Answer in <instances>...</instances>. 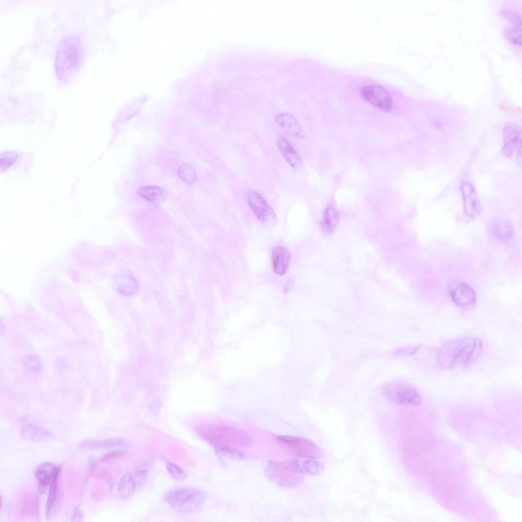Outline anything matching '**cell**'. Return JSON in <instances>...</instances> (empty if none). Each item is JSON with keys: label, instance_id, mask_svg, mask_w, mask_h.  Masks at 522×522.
<instances>
[{"label": "cell", "instance_id": "cell-1", "mask_svg": "<svg viewBox=\"0 0 522 522\" xmlns=\"http://www.w3.org/2000/svg\"><path fill=\"white\" fill-rule=\"evenodd\" d=\"M482 351L481 342L473 337L463 336L450 340L438 349L437 359L443 369L466 366L472 363Z\"/></svg>", "mask_w": 522, "mask_h": 522}, {"label": "cell", "instance_id": "cell-2", "mask_svg": "<svg viewBox=\"0 0 522 522\" xmlns=\"http://www.w3.org/2000/svg\"><path fill=\"white\" fill-rule=\"evenodd\" d=\"M82 42L77 34L64 37L57 47L55 68L60 81H67L79 69L83 57Z\"/></svg>", "mask_w": 522, "mask_h": 522}, {"label": "cell", "instance_id": "cell-3", "mask_svg": "<svg viewBox=\"0 0 522 522\" xmlns=\"http://www.w3.org/2000/svg\"><path fill=\"white\" fill-rule=\"evenodd\" d=\"M197 433L216 450L247 446L251 439L246 432L231 427L204 425L197 428Z\"/></svg>", "mask_w": 522, "mask_h": 522}, {"label": "cell", "instance_id": "cell-4", "mask_svg": "<svg viewBox=\"0 0 522 522\" xmlns=\"http://www.w3.org/2000/svg\"><path fill=\"white\" fill-rule=\"evenodd\" d=\"M164 499L175 511L189 513L197 511L202 506L205 495L198 488L181 487L168 491Z\"/></svg>", "mask_w": 522, "mask_h": 522}, {"label": "cell", "instance_id": "cell-5", "mask_svg": "<svg viewBox=\"0 0 522 522\" xmlns=\"http://www.w3.org/2000/svg\"><path fill=\"white\" fill-rule=\"evenodd\" d=\"M266 473L272 481L285 487L298 485L304 477L300 465L294 460L271 461L267 466Z\"/></svg>", "mask_w": 522, "mask_h": 522}, {"label": "cell", "instance_id": "cell-6", "mask_svg": "<svg viewBox=\"0 0 522 522\" xmlns=\"http://www.w3.org/2000/svg\"><path fill=\"white\" fill-rule=\"evenodd\" d=\"M385 397L397 404H411L417 405L421 399L416 390L410 385L400 383H390L383 389Z\"/></svg>", "mask_w": 522, "mask_h": 522}, {"label": "cell", "instance_id": "cell-7", "mask_svg": "<svg viewBox=\"0 0 522 522\" xmlns=\"http://www.w3.org/2000/svg\"><path fill=\"white\" fill-rule=\"evenodd\" d=\"M278 439L299 457L317 459L320 456V451L316 445L305 438L280 435L278 436Z\"/></svg>", "mask_w": 522, "mask_h": 522}, {"label": "cell", "instance_id": "cell-8", "mask_svg": "<svg viewBox=\"0 0 522 522\" xmlns=\"http://www.w3.org/2000/svg\"><path fill=\"white\" fill-rule=\"evenodd\" d=\"M361 94L368 102L385 112L392 109V98L389 93L380 85H372L363 87Z\"/></svg>", "mask_w": 522, "mask_h": 522}, {"label": "cell", "instance_id": "cell-9", "mask_svg": "<svg viewBox=\"0 0 522 522\" xmlns=\"http://www.w3.org/2000/svg\"><path fill=\"white\" fill-rule=\"evenodd\" d=\"M448 290L452 300L460 306H471L476 302V296L474 290L464 282L452 281L449 284Z\"/></svg>", "mask_w": 522, "mask_h": 522}, {"label": "cell", "instance_id": "cell-10", "mask_svg": "<svg viewBox=\"0 0 522 522\" xmlns=\"http://www.w3.org/2000/svg\"><path fill=\"white\" fill-rule=\"evenodd\" d=\"M503 135V153L505 156L509 157L521 146V130L518 125L508 123L504 127Z\"/></svg>", "mask_w": 522, "mask_h": 522}, {"label": "cell", "instance_id": "cell-11", "mask_svg": "<svg viewBox=\"0 0 522 522\" xmlns=\"http://www.w3.org/2000/svg\"><path fill=\"white\" fill-rule=\"evenodd\" d=\"M460 189L465 214L471 218L477 216L480 212L481 207L474 186L469 182L464 181L461 184Z\"/></svg>", "mask_w": 522, "mask_h": 522}, {"label": "cell", "instance_id": "cell-12", "mask_svg": "<svg viewBox=\"0 0 522 522\" xmlns=\"http://www.w3.org/2000/svg\"><path fill=\"white\" fill-rule=\"evenodd\" d=\"M247 201L250 207L256 217L262 222H266L274 216L272 208L263 197L258 192L250 190L247 193Z\"/></svg>", "mask_w": 522, "mask_h": 522}, {"label": "cell", "instance_id": "cell-13", "mask_svg": "<svg viewBox=\"0 0 522 522\" xmlns=\"http://www.w3.org/2000/svg\"><path fill=\"white\" fill-rule=\"evenodd\" d=\"M60 470V466L51 462H46L40 464L35 472L39 485L41 488L50 485L53 480L59 477Z\"/></svg>", "mask_w": 522, "mask_h": 522}, {"label": "cell", "instance_id": "cell-14", "mask_svg": "<svg viewBox=\"0 0 522 522\" xmlns=\"http://www.w3.org/2000/svg\"><path fill=\"white\" fill-rule=\"evenodd\" d=\"M291 259V253L286 247L280 246L274 247L271 252V259L274 272L282 275L285 273Z\"/></svg>", "mask_w": 522, "mask_h": 522}, {"label": "cell", "instance_id": "cell-15", "mask_svg": "<svg viewBox=\"0 0 522 522\" xmlns=\"http://www.w3.org/2000/svg\"><path fill=\"white\" fill-rule=\"evenodd\" d=\"M277 144L285 160L293 169L297 171L301 169L302 161L288 141L280 137L277 139Z\"/></svg>", "mask_w": 522, "mask_h": 522}, {"label": "cell", "instance_id": "cell-16", "mask_svg": "<svg viewBox=\"0 0 522 522\" xmlns=\"http://www.w3.org/2000/svg\"><path fill=\"white\" fill-rule=\"evenodd\" d=\"M277 123L289 135L294 138L300 137L301 129L296 119L292 115L282 113L275 118Z\"/></svg>", "mask_w": 522, "mask_h": 522}, {"label": "cell", "instance_id": "cell-17", "mask_svg": "<svg viewBox=\"0 0 522 522\" xmlns=\"http://www.w3.org/2000/svg\"><path fill=\"white\" fill-rule=\"evenodd\" d=\"M20 435L24 438L34 441H45L53 438V435L45 428L35 425L24 426Z\"/></svg>", "mask_w": 522, "mask_h": 522}, {"label": "cell", "instance_id": "cell-18", "mask_svg": "<svg viewBox=\"0 0 522 522\" xmlns=\"http://www.w3.org/2000/svg\"><path fill=\"white\" fill-rule=\"evenodd\" d=\"M138 193L147 200L156 203L164 201L167 196V193L164 189L156 186L141 187Z\"/></svg>", "mask_w": 522, "mask_h": 522}, {"label": "cell", "instance_id": "cell-19", "mask_svg": "<svg viewBox=\"0 0 522 522\" xmlns=\"http://www.w3.org/2000/svg\"><path fill=\"white\" fill-rule=\"evenodd\" d=\"M338 221V216L335 210L333 207L327 208L324 213L320 224L321 229L325 233L332 234L335 231Z\"/></svg>", "mask_w": 522, "mask_h": 522}, {"label": "cell", "instance_id": "cell-20", "mask_svg": "<svg viewBox=\"0 0 522 522\" xmlns=\"http://www.w3.org/2000/svg\"><path fill=\"white\" fill-rule=\"evenodd\" d=\"M83 446L88 448H113L115 447H129V443L121 437H114L102 440H90L84 442Z\"/></svg>", "mask_w": 522, "mask_h": 522}, {"label": "cell", "instance_id": "cell-21", "mask_svg": "<svg viewBox=\"0 0 522 522\" xmlns=\"http://www.w3.org/2000/svg\"><path fill=\"white\" fill-rule=\"evenodd\" d=\"M137 491L133 475L126 474L120 479L117 486V492L123 499H127Z\"/></svg>", "mask_w": 522, "mask_h": 522}, {"label": "cell", "instance_id": "cell-22", "mask_svg": "<svg viewBox=\"0 0 522 522\" xmlns=\"http://www.w3.org/2000/svg\"><path fill=\"white\" fill-rule=\"evenodd\" d=\"M493 226V233L497 238L502 241L510 239L512 233L511 227L507 221L498 220L494 223Z\"/></svg>", "mask_w": 522, "mask_h": 522}, {"label": "cell", "instance_id": "cell-23", "mask_svg": "<svg viewBox=\"0 0 522 522\" xmlns=\"http://www.w3.org/2000/svg\"><path fill=\"white\" fill-rule=\"evenodd\" d=\"M58 477H56L50 485V489L48 495L46 506V515H49L54 506L57 504L59 498V491L58 486Z\"/></svg>", "mask_w": 522, "mask_h": 522}, {"label": "cell", "instance_id": "cell-24", "mask_svg": "<svg viewBox=\"0 0 522 522\" xmlns=\"http://www.w3.org/2000/svg\"><path fill=\"white\" fill-rule=\"evenodd\" d=\"M177 174L180 178L188 185L193 184L197 179L194 169L188 165H182L178 169Z\"/></svg>", "mask_w": 522, "mask_h": 522}, {"label": "cell", "instance_id": "cell-25", "mask_svg": "<svg viewBox=\"0 0 522 522\" xmlns=\"http://www.w3.org/2000/svg\"><path fill=\"white\" fill-rule=\"evenodd\" d=\"M505 36L513 43L521 44V32L520 26L515 25L507 27L504 32Z\"/></svg>", "mask_w": 522, "mask_h": 522}, {"label": "cell", "instance_id": "cell-26", "mask_svg": "<svg viewBox=\"0 0 522 522\" xmlns=\"http://www.w3.org/2000/svg\"><path fill=\"white\" fill-rule=\"evenodd\" d=\"M167 472L170 476L177 481H181L185 479L186 475L184 470L178 465L171 462L166 465Z\"/></svg>", "mask_w": 522, "mask_h": 522}, {"label": "cell", "instance_id": "cell-27", "mask_svg": "<svg viewBox=\"0 0 522 522\" xmlns=\"http://www.w3.org/2000/svg\"><path fill=\"white\" fill-rule=\"evenodd\" d=\"M128 454V452L124 450L113 451L103 455L101 461L105 463H110L126 456Z\"/></svg>", "mask_w": 522, "mask_h": 522}, {"label": "cell", "instance_id": "cell-28", "mask_svg": "<svg viewBox=\"0 0 522 522\" xmlns=\"http://www.w3.org/2000/svg\"><path fill=\"white\" fill-rule=\"evenodd\" d=\"M137 491L141 489L145 484L148 477L147 472L140 470L132 474Z\"/></svg>", "mask_w": 522, "mask_h": 522}, {"label": "cell", "instance_id": "cell-29", "mask_svg": "<svg viewBox=\"0 0 522 522\" xmlns=\"http://www.w3.org/2000/svg\"><path fill=\"white\" fill-rule=\"evenodd\" d=\"M303 466L307 473L311 475L318 474L322 469V465L320 463L311 459L305 460Z\"/></svg>", "mask_w": 522, "mask_h": 522}, {"label": "cell", "instance_id": "cell-30", "mask_svg": "<svg viewBox=\"0 0 522 522\" xmlns=\"http://www.w3.org/2000/svg\"><path fill=\"white\" fill-rule=\"evenodd\" d=\"M216 452L223 455L228 456L236 458L242 459L244 457L243 453L236 448H225L216 450Z\"/></svg>", "mask_w": 522, "mask_h": 522}, {"label": "cell", "instance_id": "cell-31", "mask_svg": "<svg viewBox=\"0 0 522 522\" xmlns=\"http://www.w3.org/2000/svg\"><path fill=\"white\" fill-rule=\"evenodd\" d=\"M27 503L24 506L25 507V510H29V512H31L32 514H36L37 513L38 509V501L35 497H29L27 499Z\"/></svg>", "mask_w": 522, "mask_h": 522}, {"label": "cell", "instance_id": "cell-32", "mask_svg": "<svg viewBox=\"0 0 522 522\" xmlns=\"http://www.w3.org/2000/svg\"><path fill=\"white\" fill-rule=\"evenodd\" d=\"M502 14L510 21L512 22L514 25L520 26L521 18L517 13L513 11L505 10L502 12Z\"/></svg>", "mask_w": 522, "mask_h": 522}, {"label": "cell", "instance_id": "cell-33", "mask_svg": "<svg viewBox=\"0 0 522 522\" xmlns=\"http://www.w3.org/2000/svg\"><path fill=\"white\" fill-rule=\"evenodd\" d=\"M417 348L415 347H408L397 349L394 354L398 355H408L415 353L416 352Z\"/></svg>", "mask_w": 522, "mask_h": 522}, {"label": "cell", "instance_id": "cell-34", "mask_svg": "<svg viewBox=\"0 0 522 522\" xmlns=\"http://www.w3.org/2000/svg\"><path fill=\"white\" fill-rule=\"evenodd\" d=\"M4 157V158H3V157L1 156V167H2L3 166H4V169H6L7 167H8V166H10L13 163V162L14 161L15 159H12L11 158V154L9 155L8 159H7L6 158V155Z\"/></svg>", "mask_w": 522, "mask_h": 522}, {"label": "cell", "instance_id": "cell-35", "mask_svg": "<svg viewBox=\"0 0 522 522\" xmlns=\"http://www.w3.org/2000/svg\"><path fill=\"white\" fill-rule=\"evenodd\" d=\"M81 517H82L81 512L79 509H77L75 511H74V512L73 513V517H72L73 520L74 521L75 518H81Z\"/></svg>", "mask_w": 522, "mask_h": 522}]
</instances>
